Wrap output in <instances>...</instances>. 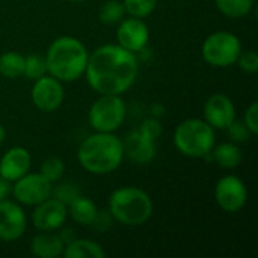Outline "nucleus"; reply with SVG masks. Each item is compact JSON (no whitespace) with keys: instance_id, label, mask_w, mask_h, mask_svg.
<instances>
[{"instance_id":"nucleus-28","label":"nucleus","mask_w":258,"mask_h":258,"mask_svg":"<svg viewBox=\"0 0 258 258\" xmlns=\"http://www.w3.org/2000/svg\"><path fill=\"white\" fill-rule=\"evenodd\" d=\"M227 128H228L230 136H231L234 141H246V139L249 138V135H252L243 121H236V119H234Z\"/></svg>"},{"instance_id":"nucleus-3","label":"nucleus","mask_w":258,"mask_h":258,"mask_svg":"<svg viewBox=\"0 0 258 258\" xmlns=\"http://www.w3.org/2000/svg\"><path fill=\"white\" fill-rule=\"evenodd\" d=\"M80 165L92 174H109L115 171L124 159L122 141L110 133L92 135L79 148Z\"/></svg>"},{"instance_id":"nucleus-24","label":"nucleus","mask_w":258,"mask_h":258,"mask_svg":"<svg viewBox=\"0 0 258 258\" xmlns=\"http://www.w3.org/2000/svg\"><path fill=\"white\" fill-rule=\"evenodd\" d=\"M124 14H125L124 3L113 0V2H107L100 9V20L106 24H115L124 18Z\"/></svg>"},{"instance_id":"nucleus-27","label":"nucleus","mask_w":258,"mask_h":258,"mask_svg":"<svg viewBox=\"0 0 258 258\" xmlns=\"http://www.w3.org/2000/svg\"><path fill=\"white\" fill-rule=\"evenodd\" d=\"M239 65L243 71L246 73H257L258 70V56L254 50H248L245 53H240L239 57Z\"/></svg>"},{"instance_id":"nucleus-29","label":"nucleus","mask_w":258,"mask_h":258,"mask_svg":"<svg viewBox=\"0 0 258 258\" xmlns=\"http://www.w3.org/2000/svg\"><path fill=\"white\" fill-rule=\"evenodd\" d=\"M79 195V190L73 186V184H60L56 190H54V198L56 200H59V201H62L65 206L71 201V200H74L76 197Z\"/></svg>"},{"instance_id":"nucleus-20","label":"nucleus","mask_w":258,"mask_h":258,"mask_svg":"<svg viewBox=\"0 0 258 258\" xmlns=\"http://www.w3.org/2000/svg\"><path fill=\"white\" fill-rule=\"evenodd\" d=\"M215 162L227 169H233L242 162V151L234 144H222L213 151Z\"/></svg>"},{"instance_id":"nucleus-11","label":"nucleus","mask_w":258,"mask_h":258,"mask_svg":"<svg viewBox=\"0 0 258 258\" xmlns=\"http://www.w3.org/2000/svg\"><path fill=\"white\" fill-rule=\"evenodd\" d=\"M32 101L42 112L56 110L63 101V88L60 80L56 77H39L36 79L32 89Z\"/></svg>"},{"instance_id":"nucleus-32","label":"nucleus","mask_w":258,"mask_h":258,"mask_svg":"<svg viewBox=\"0 0 258 258\" xmlns=\"http://www.w3.org/2000/svg\"><path fill=\"white\" fill-rule=\"evenodd\" d=\"M5 136H6V133H5V128H3V125L0 124V145H2V142L5 141Z\"/></svg>"},{"instance_id":"nucleus-12","label":"nucleus","mask_w":258,"mask_h":258,"mask_svg":"<svg viewBox=\"0 0 258 258\" xmlns=\"http://www.w3.org/2000/svg\"><path fill=\"white\" fill-rule=\"evenodd\" d=\"M26 230V215L20 206L12 201H0V239L6 242L17 240Z\"/></svg>"},{"instance_id":"nucleus-6","label":"nucleus","mask_w":258,"mask_h":258,"mask_svg":"<svg viewBox=\"0 0 258 258\" xmlns=\"http://www.w3.org/2000/svg\"><path fill=\"white\" fill-rule=\"evenodd\" d=\"M162 132L157 119H147L139 130L132 132L125 142H122L124 154L133 163H148L156 156V141Z\"/></svg>"},{"instance_id":"nucleus-13","label":"nucleus","mask_w":258,"mask_h":258,"mask_svg":"<svg viewBox=\"0 0 258 258\" xmlns=\"http://www.w3.org/2000/svg\"><path fill=\"white\" fill-rule=\"evenodd\" d=\"M67 206L56 200V198H47L45 201L39 203L38 207L33 212V225L41 231H53L67 219Z\"/></svg>"},{"instance_id":"nucleus-31","label":"nucleus","mask_w":258,"mask_h":258,"mask_svg":"<svg viewBox=\"0 0 258 258\" xmlns=\"http://www.w3.org/2000/svg\"><path fill=\"white\" fill-rule=\"evenodd\" d=\"M11 192V186H9V181L5 180L3 177H0V201H3L8 194Z\"/></svg>"},{"instance_id":"nucleus-22","label":"nucleus","mask_w":258,"mask_h":258,"mask_svg":"<svg viewBox=\"0 0 258 258\" xmlns=\"http://www.w3.org/2000/svg\"><path fill=\"white\" fill-rule=\"evenodd\" d=\"M254 0H216L218 9L231 18H240L249 14Z\"/></svg>"},{"instance_id":"nucleus-33","label":"nucleus","mask_w":258,"mask_h":258,"mask_svg":"<svg viewBox=\"0 0 258 258\" xmlns=\"http://www.w3.org/2000/svg\"><path fill=\"white\" fill-rule=\"evenodd\" d=\"M71 2H77V3H79V2H82V0H71Z\"/></svg>"},{"instance_id":"nucleus-17","label":"nucleus","mask_w":258,"mask_h":258,"mask_svg":"<svg viewBox=\"0 0 258 258\" xmlns=\"http://www.w3.org/2000/svg\"><path fill=\"white\" fill-rule=\"evenodd\" d=\"M32 252L41 258L59 257L63 252V240L56 234H38L32 240Z\"/></svg>"},{"instance_id":"nucleus-1","label":"nucleus","mask_w":258,"mask_h":258,"mask_svg":"<svg viewBox=\"0 0 258 258\" xmlns=\"http://www.w3.org/2000/svg\"><path fill=\"white\" fill-rule=\"evenodd\" d=\"M85 73L94 91L103 95H119L135 83L138 60L135 53L109 44L97 48L88 57Z\"/></svg>"},{"instance_id":"nucleus-19","label":"nucleus","mask_w":258,"mask_h":258,"mask_svg":"<svg viewBox=\"0 0 258 258\" xmlns=\"http://www.w3.org/2000/svg\"><path fill=\"white\" fill-rule=\"evenodd\" d=\"M65 258H104L106 252L103 251V248L92 242V240H86V239H79V240H73L67 245V248L62 252Z\"/></svg>"},{"instance_id":"nucleus-15","label":"nucleus","mask_w":258,"mask_h":258,"mask_svg":"<svg viewBox=\"0 0 258 258\" xmlns=\"http://www.w3.org/2000/svg\"><path fill=\"white\" fill-rule=\"evenodd\" d=\"M206 122L215 128H227L236 119V109L233 101L222 94L210 97L204 106Z\"/></svg>"},{"instance_id":"nucleus-25","label":"nucleus","mask_w":258,"mask_h":258,"mask_svg":"<svg viewBox=\"0 0 258 258\" xmlns=\"http://www.w3.org/2000/svg\"><path fill=\"white\" fill-rule=\"evenodd\" d=\"M157 5V0H124L125 12H128L132 17L144 18L150 15Z\"/></svg>"},{"instance_id":"nucleus-30","label":"nucleus","mask_w":258,"mask_h":258,"mask_svg":"<svg viewBox=\"0 0 258 258\" xmlns=\"http://www.w3.org/2000/svg\"><path fill=\"white\" fill-rule=\"evenodd\" d=\"M246 127L249 128V132L252 135H257L258 133V104L257 103H252L249 106V109L246 110V115H245V121Z\"/></svg>"},{"instance_id":"nucleus-4","label":"nucleus","mask_w":258,"mask_h":258,"mask_svg":"<svg viewBox=\"0 0 258 258\" xmlns=\"http://www.w3.org/2000/svg\"><path fill=\"white\" fill-rule=\"evenodd\" d=\"M109 213L124 225H142L153 215V201L142 189L121 187L110 195Z\"/></svg>"},{"instance_id":"nucleus-7","label":"nucleus","mask_w":258,"mask_h":258,"mask_svg":"<svg viewBox=\"0 0 258 258\" xmlns=\"http://www.w3.org/2000/svg\"><path fill=\"white\" fill-rule=\"evenodd\" d=\"M242 53L240 41L230 32L212 33L203 45V57L212 67H230Z\"/></svg>"},{"instance_id":"nucleus-5","label":"nucleus","mask_w":258,"mask_h":258,"mask_svg":"<svg viewBox=\"0 0 258 258\" xmlns=\"http://www.w3.org/2000/svg\"><path fill=\"white\" fill-rule=\"evenodd\" d=\"M177 150L189 157H206L215 145L213 127L201 119L183 121L174 135Z\"/></svg>"},{"instance_id":"nucleus-10","label":"nucleus","mask_w":258,"mask_h":258,"mask_svg":"<svg viewBox=\"0 0 258 258\" xmlns=\"http://www.w3.org/2000/svg\"><path fill=\"white\" fill-rule=\"evenodd\" d=\"M215 197L222 210L228 213H236L245 206L248 192L240 178L234 175H227L218 181Z\"/></svg>"},{"instance_id":"nucleus-23","label":"nucleus","mask_w":258,"mask_h":258,"mask_svg":"<svg viewBox=\"0 0 258 258\" xmlns=\"http://www.w3.org/2000/svg\"><path fill=\"white\" fill-rule=\"evenodd\" d=\"M47 71V62L45 57L39 56V54H30L27 57H24V73L23 76H26L27 79H39L42 76H45Z\"/></svg>"},{"instance_id":"nucleus-16","label":"nucleus","mask_w":258,"mask_h":258,"mask_svg":"<svg viewBox=\"0 0 258 258\" xmlns=\"http://www.w3.org/2000/svg\"><path fill=\"white\" fill-rule=\"evenodd\" d=\"M30 168V154L21 148L15 147L11 148L0 162V177L8 181H17L23 175L29 172Z\"/></svg>"},{"instance_id":"nucleus-18","label":"nucleus","mask_w":258,"mask_h":258,"mask_svg":"<svg viewBox=\"0 0 258 258\" xmlns=\"http://www.w3.org/2000/svg\"><path fill=\"white\" fill-rule=\"evenodd\" d=\"M67 210L70 212L71 218L80 225H92V222L98 213L97 206L89 198H85L80 195H77L74 200H71L68 203Z\"/></svg>"},{"instance_id":"nucleus-2","label":"nucleus","mask_w":258,"mask_h":258,"mask_svg":"<svg viewBox=\"0 0 258 258\" xmlns=\"http://www.w3.org/2000/svg\"><path fill=\"white\" fill-rule=\"evenodd\" d=\"M88 57L85 45L77 38L60 36L48 47L47 71L60 82H74L85 73Z\"/></svg>"},{"instance_id":"nucleus-21","label":"nucleus","mask_w":258,"mask_h":258,"mask_svg":"<svg viewBox=\"0 0 258 258\" xmlns=\"http://www.w3.org/2000/svg\"><path fill=\"white\" fill-rule=\"evenodd\" d=\"M24 73V57L20 53L8 51L0 56V74L8 79H15Z\"/></svg>"},{"instance_id":"nucleus-26","label":"nucleus","mask_w":258,"mask_h":258,"mask_svg":"<svg viewBox=\"0 0 258 258\" xmlns=\"http://www.w3.org/2000/svg\"><path fill=\"white\" fill-rule=\"evenodd\" d=\"M65 171L63 162L59 157H48L41 166V175H44L48 181H57L62 178Z\"/></svg>"},{"instance_id":"nucleus-14","label":"nucleus","mask_w":258,"mask_h":258,"mask_svg":"<svg viewBox=\"0 0 258 258\" xmlns=\"http://www.w3.org/2000/svg\"><path fill=\"white\" fill-rule=\"evenodd\" d=\"M119 45L132 53L142 51L150 39V30L141 18H127L121 23L116 32Z\"/></svg>"},{"instance_id":"nucleus-8","label":"nucleus","mask_w":258,"mask_h":258,"mask_svg":"<svg viewBox=\"0 0 258 258\" xmlns=\"http://www.w3.org/2000/svg\"><path fill=\"white\" fill-rule=\"evenodd\" d=\"M125 118V104L119 95H103L89 110V122L94 130L101 133H112L119 128Z\"/></svg>"},{"instance_id":"nucleus-9","label":"nucleus","mask_w":258,"mask_h":258,"mask_svg":"<svg viewBox=\"0 0 258 258\" xmlns=\"http://www.w3.org/2000/svg\"><path fill=\"white\" fill-rule=\"evenodd\" d=\"M51 192V181L41 174H26L18 178L14 186V195L17 201L26 206H38L50 198Z\"/></svg>"}]
</instances>
